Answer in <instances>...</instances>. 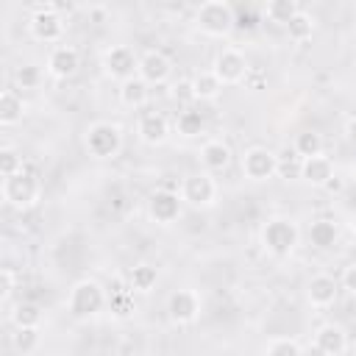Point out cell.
<instances>
[{
  "label": "cell",
  "mask_w": 356,
  "mask_h": 356,
  "mask_svg": "<svg viewBox=\"0 0 356 356\" xmlns=\"http://www.w3.org/2000/svg\"><path fill=\"white\" fill-rule=\"evenodd\" d=\"M192 89H195V100H217L222 92V83L214 75V70H203L192 78Z\"/></svg>",
  "instance_id": "23"
},
{
  "label": "cell",
  "mask_w": 356,
  "mask_h": 356,
  "mask_svg": "<svg viewBox=\"0 0 356 356\" xmlns=\"http://www.w3.org/2000/svg\"><path fill=\"white\" fill-rule=\"evenodd\" d=\"M25 164H22V156L14 150V147H3L0 150V175L3 178H11L17 172H22Z\"/></svg>",
  "instance_id": "32"
},
{
  "label": "cell",
  "mask_w": 356,
  "mask_h": 356,
  "mask_svg": "<svg viewBox=\"0 0 356 356\" xmlns=\"http://www.w3.org/2000/svg\"><path fill=\"white\" fill-rule=\"evenodd\" d=\"M172 97H175L178 103H189V100H195V89H192V81H178V83L172 86Z\"/></svg>",
  "instance_id": "36"
},
{
  "label": "cell",
  "mask_w": 356,
  "mask_h": 356,
  "mask_svg": "<svg viewBox=\"0 0 356 356\" xmlns=\"http://www.w3.org/2000/svg\"><path fill=\"white\" fill-rule=\"evenodd\" d=\"M248 72H250V67H248L242 50H236V47H222V50L217 53V58H214V75L220 78L222 86H225V83H239V81H245Z\"/></svg>",
  "instance_id": "11"
},
{
  "label": "cell",
  "mask_w": 356,
  "mask_h": 356,
  "mask_svg": "<svg viewBox=\"0 0 356 356\" xmlns=\"http://www.w3.org/2000/svg\"><path fill=\"white\" fill-rule=\"evenodd\" d=\"M25 114V100L14 89L0 92V125H17Z\"/></svg>",
  "instance_id": "21"
},
{
  "label": "cell",
  "mask_w": 356,
  "mask_h": 356,
  "mask_svg": "<svg viewBox=\"0 0 356 356\" xmlns=\"http://www.w3.org/2000/svg\"><path fill=\"white\" fill-rule=\"evenodd\" d=\"M323 189H325V192H328V195H339V192H342V189H345V178H342V175H337V172H334V175H331V178H328V184H325V186H323Z\"/></svg>",
  "instance_id": "40"
},
{
  "label": "cell",
  "mask_w": 356,
  "mask_h": 356,
  "mask_svg": "<svg viewBox=\"0 0 356 356\" xmlns=\"http://www.w3.org/2000/svg\"><path fill=\"white\" fill-rule=\"evenodd\" d=\"M120 100H122V106H128V108L145 106V103H147V83H145L139 75L131 78V81H125V83H120Z\"/></svg>",
  "instance_id": "24"
},
{
  "label": "cell",
  "mask_w": 356,
  "mask_h": 356,
  "mask_svg": "<svg viewBox=\"0 0 356 356\" xmlns=\"http://www.w3.org/2000/svg\"><path fill=\"white\" fill-rule=\"evenodd\" d=\"M181 195H175L172 189H156L147 200V214L159 222V225H170L181 217Z\"/></svg>",
  "instance_id": "12"
},
{
  "label": "cell",
  "mask_w": 356,
  "mask_h": 356,
  "mask_svg": "<svg viewBox=\"0 0 356 356\" xmlns=\"http://www.w3.org/2000/svg\"><path fill=\"white\" fill-rule=\"evenodd\" d=\"M181 197L195 209H206L217 197V184H214V178L209 172H192L181 184Z\"/></svg>",
  "instance_id": "8"
},
{
  "label": "cell",
  "mask_w": 356,
  "mask_h": 356,
  "mask_svg": "<svg viewBox=\"0 0 356 356\" xmlns=\"http://www.w3.org/2000/svg\"><path fill=\"white\" fill-rule=\"evenodd\" d=\"M337 295H339V284H337V278L328 275V273L314 275V278L309 281V286H306V298H309V303H312L314 309H328V306H334Z\"/></svg>",
  "instance_id": "14"
},
{
  "label": "cell",
  "mask_w": 356,
  "mask_h": 356,
  "mask_svg": "<svg viewBox=\"0 0 356 356\" xmlns=\"http://www.w3.org/2000/svg\"><path fill=\"white\" fill-rule=\"evenodd\" d=\"M264 83H267V75H264L261 70H250V72L245 75V86H248V89H253V92L264 89Z\"/></svg>",
  "instance_id": "38"
},
{
  "label": "cell",
  "mask_w": 356,
  "mask_h": 356,
  "mask_svg": "<svg viewBox=\"0 0 356 356\" xmlns=\"http://www.w3.org/2000/svg\"><path fill=\"white\" fill-rule=\"evenodd\" d=\"M350 181H353V184H356V161H353V164H350Z\"/></svg>",
  "instance_id": "44"
},
{
  "label": "cell",
  "mask_w": 356,
  "mask_h": 356,
  "mask_svg": "<svg viewBox=\"0 0 356 356\" xmlns=\"http://www.w3.org/2000/svg\"><path fill=\"white\" fill-rule=\"evenodd\" d=\"M239 167H242V175L250 178V181H267L275 175L278 170V156L267 147H248L239 159Z\"/></svg>",
  "instance_id": "6"
},
{
  "label": "cell",
  "mask_w": 356,
  "mask_h": 356,
  "mask_svg": "<svg viewBox=\"0 0 356 356\" xmlns=\"http://www.w3.org/2000/svg\"><path fill=\"white\" fill-rule=\"evenodd\" d=\"M314 345H320L328 356H342V353L348 350V334H345L342 325H337V323H325V325L317 328V334H314Z\"/></svg>",
  "instance_id": "17"
},
{
  "label": "cell",
  "mask_w": 356,
  "mask_h": 356,
  "mask_svg": "<svg viewBox=\"0 0 356 356\" xmlns=\"http://www.w3.org/2000/svg\"><path fill=\"white\" fill-rule=\"evenodd\" d=\"M83 147L89 156L95 159H114L122 147V128L117 122H106V120H97L86 128L83 134Z\"/></svg>",
  "instance_id": "3"
},
{
  "label": "cell",
  "mask_w": 356,
  "mask_h": 356,
  "mask_svg": "<svg viewBox=\"0 0 356 356\" xmlns=\"http://www.w3.org/2000/svg\"><path fill=\"white\" fill-rule=\"evenodd\" d=\"M78 67H81V58L72 44H56L47 53V72L53 78H72L78 72Z\"/></svg>",
  "instance_id": "13"
},
{
  "label": "cell",
  "mask_w": 356,
  "mask_h": 356,
  "mask_svg": "<svg viewBox=\"0 0 356 356\" xmlns=\"http://www.w3.org/2000/svg\"><path fill=\"white\" fill-rule=\"evenodd\" d=\"M170 70L172 64L161 50H145L139 58V78L145 83H164L170 78Z\"/></svg>",
  "instance_id": "15"
},
{
  "label": "cell",
  "mask_w": 356,
  "mask_h": 356,
  "mask_svg": "<svg viewBox=\"0 0 356 356\" xmlns=\"http://www.w3.org/2000/svg\"><path fill=\"white\" fill-rule=\"evenodd\" d=\"M342 289H348L350 295H356V264H348L342 270Z\"/></svg>",
  "instance_id": "39"
},
{
  "label": "cell",
  "mask_w": 356,
  "mask_h": 356,
  "mask_svg": "<svg viewBox=\"0 0 356 356\" xmlns=\"http://www.w3.org/2000/svg\"><path fill=\"white\" fill-rule=\"evenodd\" d=\"M300 356H328V353H325L320 345H314V342H312V345H306V348H303V353H300Z\"/></svg>",
  "instance_id": "42"
},
{
  "label": "cell",
  "mask_w": 356,
  "mask_h": 356,
  "mask_svg": "<svg viewBox=\"0 0 356 356\" xmlns=\"http://www.w3.org/2000/svg\"><path fill=\"white\" fill-rule=\"evenodd\" d=\"M28 31L36 42H58L64 36V17L56 14L50 6H42L33 11L31 22H28Z\"/></svg>",
  "instance_id": "10"
},
{
  "label": "cell",
  "mask_w": 356,
  "mask_h": 356,
  "mask_svg": "<svg viewBox=\"0 0 356 356\" xmlns=\"http://www.w3.org/2000/svg\"><path fill=\"white\" fill-rule=\"evenodd\" d=\"M0 192H3V200L6 203L17 206V209H31L39 200V181H36L33 170L25 167L22 172H17L11 178H3Z\"/></svg>",
  "instance_id": "5"
},
{
  "label": "cell",
  "mask_w": 356,
  "mask_h": 356,
  "mask_svg": "<svg viewBox=\"0 0 356 356\" xmlns=\"http://www.w3.org/2000/svg\"><path fill=\"white\" fill-rule=\"evenodd\" d=\"M11 323H14V328H39V323H42V312H39L36 303L22 300V303L14 306V312H11Z\"/></svg>",
  "instance_id": "26"
},
{
  "label": "cell",
  "mask_w": 356,
  "mask_h": 356,
  "mask_svg": "<svg viewBox=\"0 0 356 356\" xmlns=\"http://www.w3.org/2000/svg\"><path fill=\"white\" fill-rule=\"evenodd\" d=\"M203 125H206L203 114L200 111H192V108L181 111L178 120H175V128H178L181 136H197V134H203Z\"/></svg>",
  "instance_id": "29"
},
{
  "label": "cell",
  "mask_w": 356,
  "mask_h": 356,
  "mask_svg": "<svg viewBox=\"0 0 356 356\" xmlns=\"http://www.w3.org/2000/svg\"><path fill=\"white\" fill-rule=\"evenodd\" d=\"M337 236H339V225H337L334 220H328V217H320V220H314V222L309 225V242H312L314 248H320V250L334 248Z\"/></svg>",
  "instance_id": "20"
},
{
  "label": "cell",
  "mask_w": 356,
  "mask_h": 356,
  "mask_svg": "<svg viewBox=\"0 0 356 356\" xmlns=\"http://www.w3.org/2000/svg\"><path fill=\"white\" fill-rule=\"evenodd\" d=\"M300 159H312V156H323V136L317 131H303L295 136V147H292Z\"/></svg>",
  "instance_id": "27"
},
{
  "label": "cell",
  "mask_w": 356,
  "mask_h": 356,
  "mask_svg": "<svg viewBox=\"0 0 356 356\" xmlns=\"http://www.w3.org/2000/svg\"><path fill=\"white\" fill-rule=\"evenodd\" d=\"M286 33H289L292 42H306V39H312V33H314V17L306 14V11H298V14L289 19Z\"/></svg>",
  "instance_id": "28"
},
{
  "label": "cell",
  "mask_w": 356,
  "mask_h": 356,
  "mask_svg": "<svg viewBox=\"0 0 356 356\" xmlns=\"http://www.w3.org/2000/svg\"><path fill=\"white\" fill-rule=\"evenodd\" d=\"M300 8H298V3L295 0H270L267 6H264V17L270 19V22H275V25H289V19L298 14Z\"/></svg>",
  "instance_id": "25"
},
{
  "label": "cell",
  "mask_w": 356,
  "mask_h": 356,
  "mask_svg": "<svg viewBox=\"0 0 356 356\" xmlns=\"http://www.w3.org/2000/svg\"><path fill=\"white\" fill-rule=\"evenodd\" d=\"M200 161L209 172H220L231 164V147L222 142V139H209L203 147H200Z\"/></svg>",
  "instance_id": "18"
},
{
  "label": "cell",
  "mask_w": 356,
  "mask_h": 356,
  "mask_svg": "<svg viewBox=\"0 0 356 356\" xmlns=\"http://www.w3.org/2000/svg\"><path fill=\"white\" fill-rule=\"evenodd\" d=\"M331 175H334V164H331L328 156H312V159H303V172H300V178H303L306 184L323 189V186L328 184Z\"/></svg>",
  "instance_id": "19"
},
{
  "label": "cell",
  "mask_w": 356,
  "mask_h": 356,
  "mask_svg": "<svg viewBox=\"0 0 356 356\" xmlns=\"http://www.w3.org/2000/svg\"><path fill=\"white\" fill-rule=\"evenodd\" d=\"M303 348L289 337H275L267 342V356H300Z\"/></svg>",
  "instance_id": "33"
},
{
  "label": "cell",
  "mask_w": 356,
  "mask_h": 356,
  "mask_svg": "<svg viewBox=\"0 0 356 356\" xmlns=\"http://www.w3.org/2000/svg\"><path fill=\"white\" fill-rule=\"evenodd\" d=\"M345 136H348V142L356 145V114H350V117L345 120Z\"/></svg>",
  "instance_id": "41"
},
{
  "label": "cell",
  "mask_w": 356,
  "mask_h": 356,
  "mask_svg": "<svg viewBox=\"0 0 356 356\" xmlns=\"http://www.w3.org/2000/svg\"><path fill=\"white\" fill-rule=\"evenodd\" d=\"M36 342H39V328H17L11 337V345L19 353H31L36 348Z\"/></svg>",
  "instance_id": "34"
},
{
  "label": "cell",
  "mask_w": 356,
  "mask_h": 356,
  "mask_svg": "<svg viewBox=\"0 0 356 356\" xmlns=\"http://www.w3.org/2000/svg\"><path fill=\"white\" fill-rule=\"evenodd\" d=\"M195 22L206 36H214V39H222L236 28V17H234V8H231L228 0L200 3L197 11H195Z\"/></svg>",
  "instance_id": "2"
},
{
  "label": "cell",
  "mask_w": 356,
  "mask_h": 356,
  "mask_svg": "<svg viewBox=\"0 0 356 356\" xmlns=\"http://www.w3.org/2000/svg\"><path fill=\"white\" fill-rule=\"evenodd\" d=\"M200 314V295L195 289H175L167 298V317L175 325H189Z\"/></svg>",
  "instance_id": "9"
},
{
  "label": "cell",
  "mask_w": 356,
  "mask_h": 356,
  "mask_svg": "<svg viewBox=\"0 0 356 356\" xmlns=\"http://www.w3.org/2000/svg\"><path fill=\"white\" fill-rule=\"evenodd\" d=\"M131 289H114L111 292V306L117 309V314H128L131 312Z\"/></svg>",
  "instance_id": "35"
},
{
  "label": "cell",
  "mask_w": 356,
  "mask_h": 356,
  "mask_svg": "<svg viewBox=\"0 0 356 356\" xmlns=\"http://www.w3.org/2000/svg\"><path fill=\"white\" fill-rule=\"evenodd\" d=\"M89 14H92V19H95V22H103V19H106V8H103V6L89 8Z\"/></svg>",
  "instance_id": "43"
},
{
  "label": "cell",
  "mask_w": 356,
  "mask_h": 356,
  "mask_svg": "<svg viewBox=\"0 0 356 356\" xmlns=\"http://www.w3.org/2000/svg\"><path fill=\"white\" fill-rule=\"evenodd\" d=\"M259 239L270 256H289L300 239V231H298V222L289 217H270L261 225Z\"/></svg>",
  "instance_id": "1"
},
{
  "label": "cell",
  "mask_w": 356,
  "mask_h": 356,
  "mask_svg": "<svg viewBox=\"0 0 356 356\" xmlns=\"http://www.w3.org/2000/svg\"><path fill=\"white\" fill-rule=\"evenodd\" d=\"M136 134H139V139L145 145H153L156 147V145H161L170 136V122L159 111H145L139 117V122H136Z\"/></svg>",
  "instance_id": "16"
},
{
  "label": "cell",
  "mask_w": 356,
  "mask_h": 356,
  "mask_svg": "<svg viewBox=\"0 0 356 356\" xmlns=\"http://www.w3.org/2000/svg\"><path fill=\"white\" fill-rule=\"evenodd\" d=\"M11 292H14V270L3 267L0 270V300H8Z\"/></svg>",
  "instance_id": "37"
},
{
  "label": "cell",
  "mask_w": 356,
  "mask_h": 356,
  "mask_svg": "<svg viewBox=\"0 0 356 356\" xmlns=\"http://www.w3.org/2000/svg\"><path fill=\"white\" fill-rule=\"evenodd\" d=\"M103 67H106V72H108L114 81L125 83V81L136 78V72H139V58H136V53H134L128 44H114V47L106 50Z\"/></svg>",
  "instance_id": "7"
},
{
  "label": "cell",
  "mask_w": 356,
  "mask_h": 356,
  "mask_svg": "<svg viewBox=\"0 0 356 356\" xmlns=\"http://www.w3.org/2000/svg\"><path fill=\"white\" fill-rule=\"evenodd\" d=\"M156 281H159V270L147 261L134 264L131 273H128V289L131 292H150L156 286Z\"/></svg>",
  "instance_id": "22"
},
{
  "label": "cell",
  "mask_w": 356,
  "mask_h": 356,
  "mask_svg": "<svg viewBox=\"0 0 356 356\" xmlns=\"http://www.w3.org/2000/svg\"><path fill=\"white\" fill-rule=\"evenodd\" d=\"M106 306V289L95 278H81L67 298V309L75 317H92Z\"/></svg>",
  "instance_id": "4"
},
{
  "label": "cell",
  "mask_w": 356,
  "mask_h": 356,
  "mask_svg": "<svg viewBox=\"0 0 356 356\" xmlns=\"http://www.w3.org/2000/svg\"><path fill=\"white\" fill-rule=\"evenodd\" d=\"M300 172H303V159L292 150H286L284 156H278V170H275V175L278 178H284V181H295V178H300Z\"/></svg>",
  "instance_id": "30"
},
{
  "label": "cell",
  "mask_w": 356,
  "mask_h": 356,
  "mask_svg": "<svg viewBox=\"0 0 356 356\" xmlns=\"http://www.w3.org/2000/svg\"><path fill=\"white\" fill-rule=\"evenodd\" d=\"M14 81H17L19 89H36L39 81H42V70L36 64H19L14 70Z\"/></svg>",
  "instance_id": "31"
}]
</instances>
